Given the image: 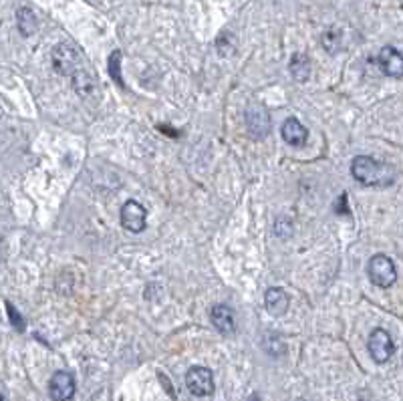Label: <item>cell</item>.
Masks as SVG:
<instances>
[{"label": "cell", "mask_w": 403, "mask_h": 401, "mask_svg": "<svg viewBox=\"0 0 403 401\" xmlns=\"http://www.w3.org/2000/svg\"><path fill=\"white\" fill-rule=\"evenodd\" d=\"M351 174L353 178L363 184V186H373V188H383L393 181V172L390 166L377 162L369 155H359L351 164Z\"/></svg>", "instance_id": "1"}, {"label": "cell", "mask_w": 403, "mask_h": 401, "mask_svg": "<svg viewBox=\"0 0 403 401\" xmlns=\"http://www.w3.org/2000/svg\"><path fill=\"white\" fill-rule=\"evenodd\" d=\"M367 275H369V280L381 287V289H390L395 285L397 280V270H395V264L391 261L390 256L385 254H375L369 264H367Z\"/></svg>", "instance_id": "2"}, {"label": "cell", "mask_w": 403, "mask_h": 401, "mask_svg": "<svg viewBox=\"0 0 403 401\" xmlns=\"http://www.w3.org/2000/svg\"><path fill=\"white\" fill-rule=\"evenodd\" d=\"M53 67L61 75H73L75 71L81 69V53L75 44L61 42L53 49Z\"/></svg>", "instance_id": "3"}, {"label": "cell", "mask_w": 403, "mask_h": 401, "mask_svg": "<svg viewBox=\"0 0 403 401\" xmlns=\"http://www.w3.org/2000/svg\"><path fill=\"white\" fill-rule=\"evenodd\" d=\"M186 388L196 397H208L214 393V377L208 367H192L186 373Z\"/></svg>", "instance_id": "4"}, {"label": "cell", "mask_w": 403, "mask_h": 401, "mask_svg": "<svg viewBox=\"0 0 403 401\" xmlns=\"http://www.w3.org/2000/svg\"><path fill=\"white\" fill-rule=\"evenodd\" d=\"M367 347H369V353H371L373 361L379 363V365L387 363L391 359V355H393V351H395L393 339L385 329H373V333L369 335Z\"/></svg>", "instance_id": "5"}, {"label": "cell", "mask_w": 403, "mask_h": 401, "mask_svg": "<svg viewBox=\"0 0 403 401\" xmlns=\"http://www.w3.org/2000/svg\"><path fill=\"white\" fill-rule=\"evenodd\" d=\"M148 224V212L145 208L141 206L136 200H127L124 208H121V226L126 228L127 232H143Z\"/></svg>", "instance_id": "6"}, {"label": "cell", "mask_w": 403, "mask_h": 401, "mask_svg": "<svg viewBox=\"0 0 403 401\" xmlns=\"http://www.w3.org/2000/svg\"><path fill=\"white\" fill-rule=\"evenodd\" d=\"M75 377L69 371H56L49 383V395L53 401H69L75 395Z\"/></svg>", "instance_id": "7"}, {"label": "cell", "mask_w": 403, "mask_h": 401, "mask_svg": "<svg viewBox=\"0 0 403 401\" xmlns=\"http://www.w3.org/2000/svg\"><path fill=\"white\" fill-rule=\"evenodd\" d=\"M246 124H248V131L254 139L266 138V133L270 131V117L268 111L263 105H252L251 109L246 111Z\"/></svg>", "instance_id": "8"}, {"label": "cell", "mask_w": 403, "mask_h": 401, "mask_svg": "<svg viewBox=\"0 0 403 401\" xmlns=\"http://www.w3.org/2000/svg\"><path fill=\"white\" fill-rule=\"evenodd\" d=\"M377 61H379V67L385 75L397 77V79L403 77V56L395 47H383Z\"/></svg>", "instance_id": "9"}, {"label": "cell", "mask_w": 403, "mask_h": 401, "mask_svg": "<svg viewBox=\"0 0 403 401\" xmlns=\"http://www.w3.org/2000/svg\"><path fill=\"white\" fill-rule=\"evenodd\" d=\"M210 318H212V325L222 333V335H230L236 329V318H234V311L226 304H216L212 311H210Z\"/></svg>", "instance_id": "10"}, {"label": "cell", "mask_w": 403, "mask_h": 401, "mask_svg": "<svg viewBox=\"0 0 403 401\" xmlns=\"http://www.w3.org/2000/svg\"><path fill=\"white\" fill-rule=\"evenodd\" d=\"M280 136L282 139L289 143V145H294V148H301V145H305L306 139H308V131H306V127L299 119H287L284 124H282V129H280Z\"/></svg>", "instance_id": "11"}, {"label": "cell", "mask_w": 403, "mask_h": 401, "mask_svg": "<svg viewBox=\"0 0 403 401\" xmlns=\"http://www.w3.org/2000/svg\"><path fill=\"white\" fill-rule=\"evenodd\" d=\"M266 311L272 315V317H282L287 311H289V294L282 291V289H268L265 297Z\"/></svg>", "instance_id": "12"}, {"label": "cell", "mask_w": 403, "mask_h": 401, "mask_svg": "<svg viewBox=\"0 0 403 401\" xmlns=\"http://www.w3.org/2000/svg\"><path fill=\"white\" fill-rule=\"evenodd\" d=\"M71 79H73L75 91H77L81 97H89V95H93V93L97 91V83H95V79H93V75H91L89 71H75V73L71 75Z\"/></svg>", "instance_id": "13"}, {"label": "cell", "mask_w": 403, "mask_h": 401, "mask_svg": "<svg viewBox=\"0 0 403 401\" xmlns=\"http://www.w3.org/2000/svg\"><path fill=\"white\" fill-rule=\"evenodd\" d=\"M289 71H291L294 81L305 83V81H308V77H311V63H308V59L303 53H296V55H292L291 63H289Z\"/></svg>", "instance_id": "14"}, {"label": "cell", "mask_w": 403, "mask_h": 401, "mask_svg": "<svg viewBox=\"0 0 403 401\" xmlns=\"http://www.w3.org/2000/svg\"><path fill=\"white\" fill-rule=\"evenodd\" d=\"M16 23H18V30L25 37L35 35V30H37V16H35V13L30 8H20L16 13Z\"/></svg>", "instance_id": "15"}, {"label": "cell", "mask_w": 403, "mask_h": 401, "mask_svg": "<svg viewBox=\"0 0 403 401\" xmlns=\"http://www.w3.org/2000/svg\"><path fill=\"white\" fill-rule=\"evenodd\" d=\"M109 73H112L113 81L121 89H126V83L121 79V51H113L112 56H109Z\"/></svg>", "instance_id": "16"}, {"label": "cell", "mask_w": 403, "mask_h": 401, "mask_svg": "<svg viewBox=\"0 0 403 401\" xmlns=\"http://www.w3.org/2000/svg\"><path fill=\"white\" fill-rule=\"evenodd\" d=\"M323 47L329 51V53H337L339 47H341V32L337 28H329L325 35H323Z\"/></svg>", "instance_id": "17"}, {"label": "cell", "mask_w": 403, "mask_h": 401, "mask_svg": "<svg viewBox=\"0 0 403 401\" xmlns=\"http://www.w3.org/2000/svg\"><path fill=\"white\" fill-rule=\"evenodd\" d=\"M275 234L278 238H289L292 234V222L289 218H278L275 224Z\"/></svg>", "instance_id": "18"}, {"label": "cell", "mask_w": 403, "mask_h": 401, "mask_svg": "<svg viewBox=\"0 0 403 401\" xmlns=\"http://www.w3.org/2000/svg\"><path fill=\"white\" fill-rule=\"evenodd\" d=\"M6 311H8V315H11V323H13L14 329H18V331H25V321L20 318V315L14 311V306L11 303H6Z\"/></svg>", "instance_id": "19"}]
</instances>
